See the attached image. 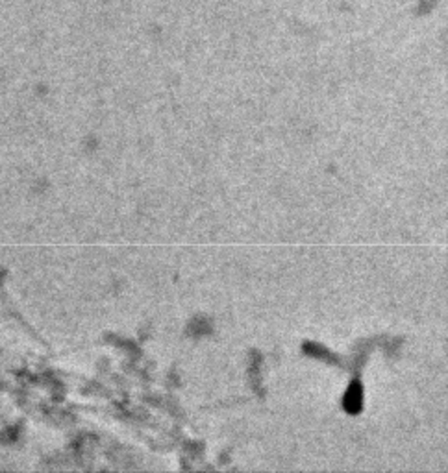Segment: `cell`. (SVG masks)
<instances>
[{
	"instance_id": "1",
	"label": "cell",
	"mask_w": 448,
	"mask_h": 473,
	"mask_svg": "<svg viewBox=\"0 0 448 473\" xmlns=\"http://www.w3.org/2000/svg\"><path fill=\"white\" fill-rule=\"evenodd\" d=\"M345 405L350 413H357L359 407H361V388L356 384L350 386L348 394H347V400H345Z\"/></svg>"
}]
</instances>
